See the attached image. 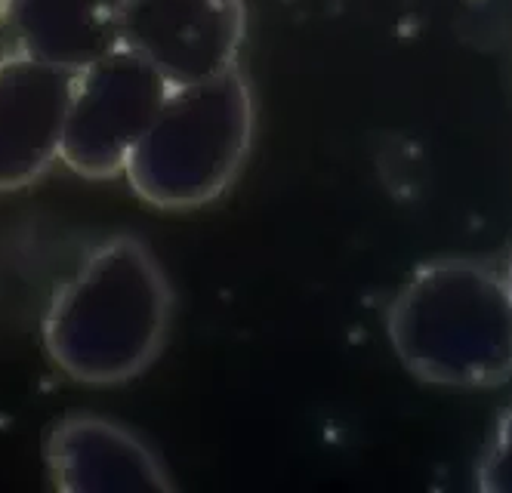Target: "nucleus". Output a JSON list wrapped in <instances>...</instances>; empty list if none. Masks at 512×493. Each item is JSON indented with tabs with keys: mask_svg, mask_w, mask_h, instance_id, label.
Wrapping results in <instances>:
<instances>
[{
	"mask_svg": "<svg viewBox=\"0 0 512 493\" xmlns=\"http://www.w3.org/2000/svg\"><path fill=\"white\" fill-rule=\"evenodd\" d=\"M247 31L244 0H127L124 47L164 78L198 84L238 65Z\"/></svg>",
	"mask_w": 512,
	"mask_h": 493,
	"instance_id": "39448f33",
	"label": "nucleus"
},
{
	"mask_svg": "<svg viewBox=\"0 0 512 493\" xmlns=\"http://www.w3.org/2000/svg\"><path fill=\"white\" fill-rule=\"evenodd\" d=\"M506 278H509V287H512V256H509V269H506Z\"/></svg>",
	"mask_w": 512,
	"mask_h": 493,
	"instance_id": "9b49d317",
	"label": "nucleus"
},
{
	"mask_svg": "<svg viewBox=\"0 0 512 493\" xmlns=\"http://www.w3.org/2000/svg\"><path fill=\"white\" fill-rule=\"evenodd\" d=\"M386 333L420 383L491 389L512 379V287L479 259H432L398 287Z\"/></svg>",
	"mask_w": 512,
	"mask_h": 493,
	"instance_id": "f03ea898",
	"label": "nucleus"
},
{
	"mask_svg": "<svg viewBox=\"0 0 512 493\" xmlns=\"http://www.w3.org/2000/svg\"><path fill=\"white\" fill-rule=\"evenodd\" d=\"M75 71L22 50L0 59V192L38 182L62 151Z\"/></svg>",
	"mask_w": 512,
	"mask_h": 493,
	"instance_id": "0eeeda50",
	"label": "nucleus"
},
{
	"mask_svg": "<svg viewBox=\"0 0 512 493\" xmlns=\"http://www.w3.org/2000/svg\"><path fill=\"white\" fill-rule=\"evenodd\" d=\"M170 81L130 47L75 74L59 161L84 179L124 176L133 145L161 111Z\"/></svg>",
	"mask_w": 512,
	"mask_h": 493,
	"instance_id": "20e7f679",
	"label": "nucleus"
},
{
	"mask_svg": "<svg viewBox=\"0 0 512 493\" xmlns=\"http://www.w3.org/2000/svg\"><path fill=\"white\" fill-rule=\"evenodd\" d=\"M479 487L485 493H512V404L503 410L479 463Z\"/></svg>",
	"mask_w": 512,
	"mask_h": 493,
	"instance_id": "1a4fd4ad",
	"label": "nucleus"
},
{
	"mask_svg": "<svg viewBox=\"0 0 512 493\" xmlns=\"http://www.w3.org/2000/svg\"><path fill=\"white\" fill-rule=\"evenodd\" d=\"M44 466L59 493H173L161 453L130 426L90 410L62 413L44 438Z\"/></svg>",
	"mask_w": 512,
	"mask_h": 493,
	"instance_id": "423d86ee",
	"label": "nucleus"
},
{
	"mask_svg": "<svg viewBox=\"0 0 512 493\" xmlns=\"http://www.w3.org/2000/svg\"><path fill=\"white\" fill-rule=\"evenodd\" d=\"M127 0H7L16 47L50 65L84 71L124 47Z\"/></svg>",
	"mask_w": 512,
	"mask_h": 493,
	"instance_id": "6e6552de",
	"label": "nucleus"
},
{
	"mask_svg": "<svg viewBox=\"0 0 512 493\" xmlns=\"http://www.w3.org/2000/svg\"><path fill=\"white\" fill-rule=\"evenodd\" d=\"M253 90L241 68L170 87L161 111L133 145L124 179L158 210H198L223 198L253 148Z\"/></svg>",
	"mask_w": 512,
	"mask_h": 493,
	"instance_id": "7ed1b4c3",
	"label": "nucleus"
},
{
	"mask_svg": "<svg viewBox=\"0 0 512 493\" xmlns=\"http://www.w3.org/2000/svg\"><path fill=\"white\" fill-rule=\"evenodd\" d=\"M7 22V0H0V25Z\"/></svg>",
	"mask_w": 512,
	"mask_h": 493,
	"instance_id": "9d476101",
	"label": "nucleus"
},
{
	"mask_svg": "<svg viewBox=\"0 0 512 493\" xmlns=\"http://www.w3.org/2000/svg\"><path fill=\"white\" fill-rule=\"evenodd\" d=\"M176 293L155 250L136 235L99 241L50 299L44 349L81 386H121L167 346Z\"/></svg>",
	"mask_w": 512,
	"mask_h": 493,
	"instance_id": "f257e3e1",
	"label": "nucleus"
}]
</instances>
